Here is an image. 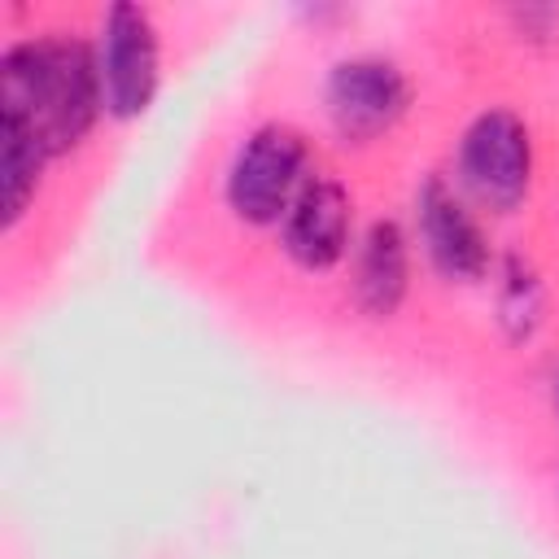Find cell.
<instances>
[{
	"label": "cell",
	"instance_id": "obj_8",
	"mask_svg": "<svg viewBox=\"0 0 559 559\" xmlns=\"http://www.w3.org/2000/svg\"><path fill=\"white\" fill-rule=\"evenodd\" d=\"M411 288V249L406 231L393 218H376L354 258V306L367 319H389Z\"/></svg>",
	"mask_w": 559,
	"mask_h": 559
},
{
	"label": "cell",
	"instance_id": "obj_4",
	"mask_svg": "<svg viewBox=\"0 0 559 559\" xmlns=\"http://www.w3.org/2000/svg\"><path fill=\"white\" fill-rule=\"evenodd\" d=\"M459 179L480 205L511 214L533 183V140L524 118L511 109L476 114L459 144Z\"/></svg>",
	"mask_w": 559,
	"mask_h": 559
},
{
	"label": "cell",
	"instance_id": "obj_2",
	"mask_svg": "<svg viewBox=\"0 0 559 559\" xmlns=\"http://www.w3.org/2000/svg\"><path fill=\"white\" fill-rule=\"evenodd\" d=\"M310 144L297 127L288 122H266L258 127L231 157L227 170V205L240 223L266 227L280 223L297 192L310 183Z\"/></svg>",
	"mask_w": 559,
	"mask_h": 559
},
{
	"label": "cell",
	"instance_id": "obj_11",
	"mask_svg": "<svg viewBox=\"0 0 559 559\" xmlns=\"http://www.w3.org/2000/svg\"><path fill=\"white\" fill-rule=\"evenodd\" d=\"M511 22H515V31L524 39H542V35H550L559 26V13L555 9H511Z\"/></svg>",
	"mask_w": 559,
	"mask_h": 559
},
{
	"label": "cell",
	"instance_id": "obj_5",
	"mask_svg": "<svg viewBox=\"0 0 559 559\" xmlns=\"http://www.w3.org/2000/svg\"><path fill=\"white\" fill-rule=\"evenodd\" d=\"M323 100L332 131L345 144H371L411 109V83L384 57H345L332 66Z\"/></svg>",
	"mask_w": 559,
	"mask_h": 559
},
{
	"label": "cell",
	"instance_id": "obj_10",
	"mask_svg": "<svg viewBox=\"0 0 559 559\" xmlns=\"http://www.w3.org/2000/svg\"><path fill=\"white\" fill-rule=\"evenodd\" d=\"M542 314H546L542 275L533 271L528 258L507 253L502 258V271H498V323H502L507 341H515V345L528 341L542 328Z\"/></svg>",
	"mask_w": 559,
	"mask_h": 559
},
{
	"label": "cell",
	"instance_id": "obj_6",
	"mask_svg": "<svg viewBox=\"0 0 559 559\" xmlns=\"http://www.w3.org/2000/svg\"><path fill=\"white\" fill-rule=\"evenodd\" d=\"M415 223H419V240L432 258V266L445 275V280H459V284H472V280H485L489 271V240L480 231V223L472 218V210L463 205V197L441 179V175H428L415 192Z\"/></svg>",
	"mask_w": 559,
	"mask_h": 559
},
{
	"label": "cell",
	"instance_id": "obj_1",
	"mask_svg": "<svg viewBox=\"0 0 559 559\" xmlns=\"http://www.w3.org/2000/svg\"><path fill=\"white\" fill-rule=\"evenodd\" d=\"M0 114L26 122L48 157L79 148L105 114L96 48L74 35L13 44L0 57Z\"/></svg>",
	"mask_w": 559,
	"mask_h": 559
},
{
	"label": "cell",
	"instance_id": "obj_7",
	"mask_svg": "<svg viewBox=\"0 0 559 559\" xmlns=\"http://www.w3.org/2000/svg\"><path fill=\"white\" fill-rule=\"evenodd\" d=\"M345 249H349V192L336 179L314 175L284 214V253L301 271H328L345 258Z\"/></svg>",
	"mask_w": 559,
	"mask_h": 559
},
{
	"label": "cell",
	"instance_id": "obj_3",
	"mask_svg": "<svg viewBox=\"0 0 559 559\" xmlns=\"http://www.w3.org/2000/svg\"><path fill=\"white\" fill-rule=\"evenodd\" d=\"M96 70H100V96L109 118L127 122L153 105L157 79H162V44L148 9L131 0H118L105 9L100 39H96Z\"/></svg>",
	"mask_w": 559,
	"mask_h": 559
},
{
	"label": "cell",
	"instance_id": "obj_9",
	"mask_svg": "<svg viewBox=\"0 0 559 559\" xmlns=\"http://www.w3.org/2000/svg\"><path fill=\"white\" fill-rule=\"evenodd\" d=\"M48 153L39 144V135L17 122V118H4L0 114V223L4 227H17V218L31 210L35 192H39V170H44Z\"/></svg>",
	"mask_w": 559,
	"mask_h": 559
}]
</instances>
